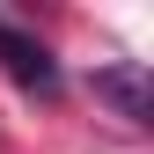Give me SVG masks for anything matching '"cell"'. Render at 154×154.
Returning a JSON list of instances; mask_svg holds the SVG:
<instances>
[{
  "label": "cell",
  "mask_w": 154,
  "mask_h": 154,
  "mask_svg": "<svg viewBox=\"0 0 154 154\" xmlns=\"http://www.w3.org/2000/svg\"><path fill=\"white\" fill-rule=\"evenodd\" d=\"M0 66H8L22 88H37V95H59V66H51L44 37L22 29V22H8V15H0Z\"/></svg>",
  "instance_id": "1"
},
{
  "label": "cell",
  "mask_w": 154,
  "mask_h": 154,
  "mask_svg": "<svg viewBox=\"0 0 154 154\" xmlns=\"http://www.w3.org/2000/svg\"><path fill=\"white\" fill-rule=\"evenodd\" d=\"M95 95H103L118 118H132V125H147L154 118V88H147V66H103L95 73Z\"/></svg>",
  "instance_id": "2"
}]
</instances>
